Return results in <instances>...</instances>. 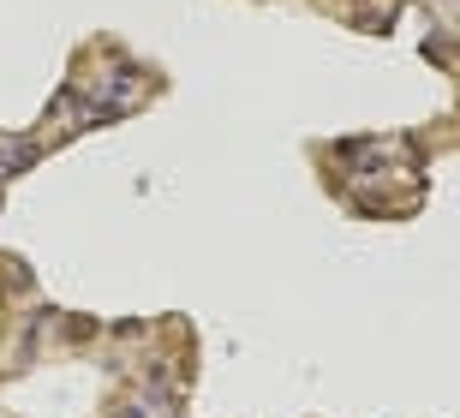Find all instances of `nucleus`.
<instances>
[{
    "label": "nucleus",
    "instance_id": "f257e3e1",
    "mask_svg": "<svg viewBox=\"0 0 460 418\" xmlns=\"http://www.w3.org/2000/svg\"><path fill=\"white\" fill-rule=\"evenodd\" d=\"M31 144H0V167H31Z\"/></svg>",
    "mask_w": 460,
    "mask_h": 418
}]
</instances>
